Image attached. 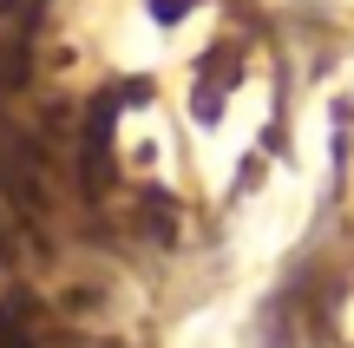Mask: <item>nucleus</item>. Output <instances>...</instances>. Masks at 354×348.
I'll return each instance as SVG.
<instances>
[{"label":"nucleus","instance_id":"obj_1","mask_svg":"<svg viewBox=\"0 0 354 348\" xmlns=\"http://www.w3.org/2000/svg\"><path fill=\"white\" fill-rule=\"evenodd\" d=\"M0 348H39V302L33 296L0 302Z\"/></svg>","mask_w":354,"mask_h":348}]
</instances>
